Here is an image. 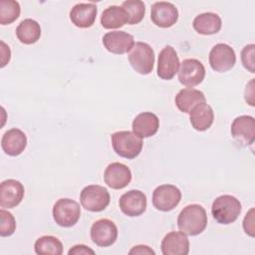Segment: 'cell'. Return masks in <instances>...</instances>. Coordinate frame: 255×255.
Wrapping results in <instances>:
<instances>
[{"label": "cell", "mask_w": 255, "mask_h": 255, "mask_svg": "<svg viewBox=\"0 0 255 255\" xmlns=\"http://www.w3.org/2000/svg\"><path fill=\"white\" fill-rule=\"evenodd\" d=\"M178 229L186 235L196 236L207 226V214L200 204H189L183 207L177 216Z\"/></svg>", "instance_id": "obj_1"}, {"label": "cell", "mask_w": 255, "mask_h": 255, "mask_svg": "<svg viewBox=\"0 0 255 255\" xmlns=\"http://www.w3.org/2000/svg\"><path fill=\"white\" fill-rule=\"evenodd\" d=\"M242 210L239 199L233 195L223 194L214 199L211 205V214L220 224H231L237 220Z\"/></svg>", "instance_id": "obj_2"}, {"label": "cell", "mask_w": 255, "mask_h": 255, "mask_svg": "<svg viewBox=\"0 0 255 255\" xmlns=\"http://www.w3.org/2000/svg\"><path fill=\"white\" fill-rule=\"evenodd\" d=\"M111 139L116 153L128 159L135 158L143 146L142 138L129 130L116 131L111 135Z\"/></svg>", "instance_id": "obj_3"}, {"label": "cell", "mask_w": 255, "mask_h": 255, "mask_svg": "<svg viewBox=\"0 0 255 255\" xmlns=\"http://www.w3.org/2000/svg\"><path fill=\"white\" fill-rule=\"evenodd\" d=\"M111 196L108 189L102 185L91 184L85 186L80 194L82 206L91 212H101L110 204Z\"/></svg>", "instance_id": "obj_4"}, {"label": "cell", "mask_w": 255, "mask_h": 255, "mask_svg": "<svg viewBox=\"0 0 255 255\" xmlns=\"http://www.w3.org/2000/svg\"><path fill=\"white\" fill-rule=\"evenodd\" d=\"M54 221L61 227H72L80 219L81 207L79 203L71 198H60L52 210Z\"/></svg>", "instance_id": "obj_5"}, {"label": "cell", "mask_w": 255, "mask_h": 255, "mask_svg": "<svg viewBox=\"0 0 255 255\" xmlns=\"http://www.w3.org/2000/svg\"><path fill=\"white\" fill-rule=\"evenodd\" d=\"M128 62L136 73L148 75L153 70L154 52L147 43L136 42L128 54Z\"/></svg>", "instance_id": "obj_6"}, {"label": "cell", "mask_w": 255, "mask_h": 255, "mask_svg": "<svg viewBox=\"0 0 255 255\" xmlns=\"http://www.w3.org/2000/svg\"><path fill=\"white\" fill-rule=\"evenodd\" d=\"M181 200V191L172 184H161L152 192L153 206L162 212L174 209Z\"/></svg>", "instance_id": "obj_7"}, {"label": "cell", "mask_w": 255, "mask_h": 255, "mask_svg": "<svg viewBox=\"0 0 255 255\" xmlns=\"http://www.w3.org/2000/svg\"><path fill=\"white\" fill-rule=\"evenodd\" d=\"M118 227L114 221L102 218L95 221L90 230L92 241L99 247H110L118 239Z\"/></svg>", "instance_id": "obj_8"}, {"label": "cell", "mask_w": 255, "mask_h": 255, "mask_svg": "<svg viewBox=\"0 0 255 255\" xmlns=\"http://www.w3.org/2000/svg\"><path fill=\"white\" fill-rule=\"evenodd\" d=\"M236 63V55L233 48L225 43L214 45L209 52V65L218 73L231 70Z\"/></svg>", "instance_id": "obj_9"}, {"label": "cell", "mask_w": 255, "mask_h": 255, "mask_svg": "<svg viewBox=\"0 0 255 255\" xmlns=\"http://www.w3.org/2000/svg\"><path fill=\"white\" fill-rule=\"evenodd\" d=\"M178 81L187 88H193L202 83L205 78V68L197 59H185L178 69Z\"/></svg>", "instance_id": "obj_10"}, {"label": "cell", "mask_w": 255, "mask_h": 255, "mask_svg": "<svg viewBox=\"0 0 255 255\" xmlns=\"http://www.w3.org/2000/svg\"><path fill=\"white\" fill-rule=\"evenodd\" d=\"M233 139L241 146L252 145L255 139V120L251 116L235 118L230 128Z\"/></svg>", "instance_id": "obj_11"}, {"label": "cell", "mask_w": 255, "mask_h": 255, "mask_svg": "<svg viewBox=\"0 0 255 255\" xmlns=\"http://www.w3.org/2000/svg\"><path fill=\"white\" fill-rule=\"evenodd\" d=\"M150 19L157 27L169 28L177 22L178 10L170 2L157 1L151 5Z\"/></svg>", "instance_id": "obj_12"}, {"label": "cell", "mask_w": 255, "mask_h": 255, "mask_svg": "<svg viewBox=\"0 0 255 255\" xmlns=\"http://www.w3.org/2000/svg\"><path fill=\"white\" fill-rule=\"evenodd\" d=\"M119 205L124 214L129 217H136L145 211L147 199L142 191L131 189L120 197Z\"/></svg>", "instance_id": "obj_13"}, {"label": "cell", "mask_w": 255, "mask_h": 255, "mask_svg": "<svg viewBox=\"0 0 255 255\" xmlns=\"http://www.w3.org/2000/svg\"><path fill=\"white\" fill-rule=\"evenodd\" d=\"M103 45L110 53L122 55L130 52L134 46V39L128 32L112 31L103 36Z\"/></svg>", "instance_id": "obj_14"}, {"label": "cell", "mask_w": 255, "mask_h": 255, "mask_svg": "<svg viewBox=\"0 0 255 255\" xmlns=\"http://www.w3.org/2000/svg\"><path fill=\"white\" fill-rule=\"evenodd\" d=\"M25 194L24 185L16 179H6L0 184V206L14 208L20 204Z\"/></svg>", "instance_id": "obj_15"}, {"label": "cell", "mask_w": 255, "mask_h": 255, "mask_svg": "<svg viewBox=\"0 0 255 255\" xmlns=\"http://www.w3.org/2000/svg\"><path fill=\"white\" fill-rule=\"evenodd\" d=\"M131 171L129 167L121 162L110 163L104 172L105 183L113 189H123L131 181Z\"/></svg>", "instance_id": "obj_16"}, {"label": "cell", "mask_w": 255, "mask_h": 255, "mask_svg": "<svg viewBox=\"0 0 255 255\" xmlns=\"http://www.w3.org/2000/svg\"><path fill=\"white\" fill-rule=\"evenodd\" d=\"M179 66V58L174 48L165 46L158 55L157 76L162 80H171L178 72Z\"/></svg>", "instance_id": "obj_17"}, {"label": "cell", "mask_w": 255, "mask_h": 255, "mask_svg": "<svg viewBox=\"0 0 255 255\" xmlns=\"http://www.w3.org/2000/svg\"><path fill=\"white\" fill-rule=\"evenodd\" d=\"M160 248L163 255H187L189 253V240L183 232L171 231L163 237Z\"/></svg>", "instance_id": "obj_18"}, {"label": "cell", "mask_w": 255, "mask_h": 255, "mask_svg": "<svg viewBox=\"0 0 255 255\" xmlns=\"http://www.w3.org/2000/svg\"><path fill=\"white\" fill-rule=\"evenodd\" d=\"M1 146L6 154L10 156H17L26 148L27 136L20 128H10L2 135Z\"/></svg>", "instance_id": "obj_19"}, {"label": "cell", "mask_w": 255, "mask_h": 255, "mask_svg": "<svg viewBox=\"0 0 255 255\" xmlns=\"http://www.w3.org/2000/svg\"><path fill=\"white\" fill-rule=\"evenodd\" d=\"M98 14L95 3H78L70 11L72 23L79 28H89L94 25Z\"/></svg>", "instance_id": "obj_20"}, {"label": "cell", "mask_w": 255, "mask_h": 255, "mask_svg": "<svg viewBox=\"0 0 255 255\" xmlns=\"http://www.w3.org/2000/svg\"><path fill=\"white\" fill-rule=\"evenodd\" d=\"M132 131L141 138L154 135L159 128V120L157 116L150 112L138 114L131 124Z\"/></svg>", "instance_id": "obj_21"}, {"label": "cell", "mask_w": 255, "mask_h": 255, "mask_svg": "<svg viewBox=\"0 0 255 255\" xmlns=\"http://www.w3.org/2000/svg\"><path fill=\"white\" fill-rule=\"evenodd\" d=\"M177 109L185 114H189L196 106L205 103L204 94L193 88H185L180 90L174 99Z\"/></svg>", "instance_id": "obj_22"}, {"label": "cell", "mask_w": 255, "mask_h": 255, "mask_svg": "<svg viewBox=\"0 0 255 255\" xmlns=\"http://www.w3.org/2000/svg\"><path fill=\"white\" fill-rule=\"evenodd\" d=\"M192 26L200 35H213L220 31L222 20L216 13L205 12L198 14L193 19Z\"/></svg>", "instance_id": "obj_23"}, {"label": "cell", "mask_w": 255, "mask_h": 255, "mask_svg": "<svg viewBox=\"0 0 255 255\" xmlns=\"http://www.w3.org/2000/svg\"><path fill=\"white\" fill-rule=\"evenodd\" d=\"M189 121L195 130H207L213 124L214 112L206 102L199 104L189 113Z\"/></svg>", "instance_id": "obj_24"}, {"label": "cell", "mask_w": 255, "mask_h": 255, "mask_svg": "<svg viewBox=\"0 0 255 255\" xmlns=\"http://www.w3.org/2000/svg\"><path fill=\"white\" fill-rule=\"evenodd\" d=\"M127 23H128V16L123 7L112 5L102 13L101 24L105 29H118Z\"/></svg>", "instance_id": "obj_25"}, {"label": "cell", "mask_w": 255, "mask_h": 255, "mask_svg": "<svg viewBox=\"0 0 255 255\" xmlns=\"http://www.w3.org/2000/svg\"><path fill=\"white\" fill-rule=\"evenodd\" d=\"M16 36L18 40L25 45L34 44L41 37L40 24L31 18L24 19L16 28Z\"/></svg>", "instance_id": "obj_26"}, {"label": "cell", "mask_w": 255, "mask_h": 255, "mask_svg": "<svg viewBox=\"0 0 255 255\" xmlns=\"http://www.w3.org/2000/svg\"><path fill=\"white\" fill-rule=\"evenodd\" d=\"M34 250L38 255H61L63 253V244L55 236L44 235L35 241Z\"/></svg>", "instance_id": "obj_27"}, {"label": "cell", "mask_w": 255, "mask_h": 255, "mask_svg": "<svg viewBox=\"0 0 255 255\" xmlns=\"http://www.w3.org/2000/svg\"><path fill=\"white\" fill-rule=\"evenodd\" d=\"M20 4L15 0L0 1V24L9 25L20 16Z\"/></svg>", "instance_id": "obj_28"}, {"label": "cell", "mask_w": 255, "mask_h": 255, "mask_svg": "<svg viewBox=\"0 0 255 255\" xmlns=\"http://www.w3.org/2000/svg\"><path fill=\"white\" fill-rule=\"evenodd\" d=\"M122 7L127 11L129 25H135L141 22L145 13V5L140 0L124 1Z\"/></svg>", "instance_id": "obj_29"}, {"label": "cell", "mask_w": 255, "mask_h": 255, "mask_svg": "<svg viewBox=\"0 0 255 255\" xmlns=\"http://www.w3.org/2000/svg\"><path fill=\"white\" fill-rule=\"evenodd\" d=\"M1 224H0V235L2 237L11 236L16 230V220L11 212L1 209L0 210Z\"/></svg>", "instance_id": "obj_30"}, {"label": "cell", "mask_w": 255, "mask_h": 255, "mask_svg": "<svg viewBox=\"0 0 255 255\" xmlns=\"http://www.w3.org/2000/svg\"><path fill=\"white\" fill-rule=\"evenodd\" d=\"M254 52H255V45L248 44L243 47L241 51V62L243 67L250 73H254L255 63H254Z\"/></svg>", "instance_id": "obj_31"}, {"label": "cell", "mask_w": 255, "mask_h": 255, "mask_svg": "<svg viewBox=\"0 0 255 255\" xmlns=\"http://www.w3.org/2000/svg\"><path fill=\"white\" fill-rule=\"evenodd\" d=\"M243 229L245 233L254 237V208H251L243 219Z\"/></svg>", "instance_id": "obj_32"}, {"label": "cell", "mask_w": 255, "mask_h": 255, "mask_svg": "<svg viewBox=\"0 0 255 255\" xmlns=\"http://www.w3.org/2000/svg\"><path fill=\"white\" fill-rule=\"evenodd\" d=\"M69 255H94L95 251L84 244H77L73 246L69 251Z\"/></svg>", "instance_id": "obj_33"}, {"label": "cell", "mask_w": 255, "mask_h": 255, "mask_svg": "<svg viewBox=\"0 0 255 255\" xmlns=\"http://www.w3.org/2000/svg\"><path fill=\"white\" fill-rule=\"evenodd\" d=\"M244 99L245 102L251 106L254 107L255 106V102H254V79H251L250 82L246 85V89L244 92Z\"/></svg>", "instance_id": "obj_34"}, {"label": "cell", "mask_w": 255, "mask_h": 255, "mask_svg": "<svg viewBox=\"0 0 255 255\" xmlns=\"http://www.w3.org/2000/svg\"><path fill=\"white\" fill-rule=\"evenodd\" d=\"M129 255H135V254H147V255H154L155 252L154 250H152L149 246L147 245H135L133 246L129 251H128Z\"/></svg>", "instance_id": "obj_35"}, {"label": "cell", "mask_w": 255, "mask_h": 255, "mask_svg": "<svg viewBox=\"0 0 255 255\" xmlns=\"http://www.w3.org/2000/svg\"><path fill=\"white\" fill-rule=\"evenodd\" d=\"M1 68H4L10 61L11 51L9 46H7L3 41H1Z\"/></svg>", "instance_id": "obj_36"}]
</instances>
